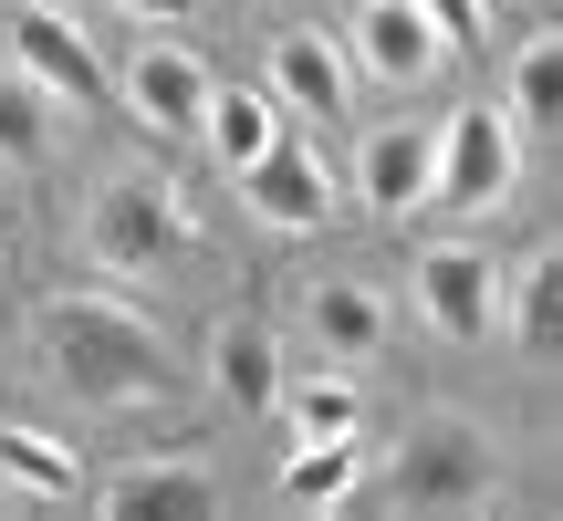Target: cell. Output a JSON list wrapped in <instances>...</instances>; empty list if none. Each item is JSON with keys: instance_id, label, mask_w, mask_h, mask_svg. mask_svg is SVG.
Here are the masks:
<instances>
[{"instance_id": "9c48e42d", "label": "cell", "mask_w": 563, "mask_h": 521, "mask_svg": "<svg viewBox=\"0 0 563 521\" xmlns=\"http://www.w3.org/2000/svg\"><path fill=\"white\" fill-rule=\"evenodd\" d=\"M344 63L376 74V84H428V74H449V42L428 32L418 0H365L355 32H344Z\"/></svg>"}, {"instance_id": "52a82bcc", "label": "cell", "mask_w": 563, "mask_h": 521, "mask_svg": "<svg viewBox=\"0 0 563 521\" xmlns=\"http://www.w3.org/2000/svg\"><path fill=\"white\" fill-rule=\"evenodd\" d=\"M11 63L63 104V115H95V104H104V53L84 42L74 11H53V0H21V11H11Z\"/></svg>"}, {"instance_id": "5bb4252c", "label": "cell", "mask_w": 563, "mask_h": 521, "mask_svg": "<svg viewBox=\"0 0 563 521\" xmlns=\"http://www.w3.org/2000/svg\"><path fill=\"white\" fill-rule=\"evenodd\" d=\"M209 397H230V407H272L282 397V344L251 313H230L220 334H209Z\"/></svg>"}, {"instance_id": "44dd1931", "label": "cell", "mask_w": 563, "mask_h": 521, "mask_svg": "<svg viewBox=\"0 0 563 521\" xmlns=\"http://www.w3.org/2000/svg\"><path fill=\"white\" fill-rule=\"evenodd\" d=\"M553 334H563V251H532V260H522V281H511V344L543 365V355H553Z\"/></svg>"}, {"instance_id": "603a6c76", "label": "cell", "mask_w": 563, "mask_h": 521, "mask_svg": "<svg viewBox=\"0 0 563 521\" xmlns=\"http://www.w3.org/2000/svg\"><path fill=\"white\" fill-rule=\"evenodd\" d=\"M115 11H136L146 32H188V21H199V0H115Z\"/></svg>"}, {"instance_id": "7402d4cb", "label": "cell", "mask_w": 563, "mask_h": 521, "mask_svg": "<svg viewBox=\"0 0 563 521\" xmlns=\"http://www.w3.org/2000/svg\"><path fill=\"white\" fill-rule=\"evenodd\" d=\"M418 11H428V32H439L449 53H481L490 42V0H418Z\"/></svg>"}, {"instance_id": "4fadbf2b", "label": "cell", "mask_w": 563, "mask_h": 521, "mask_svg": "<svg viewBox=\"0 0 563 521\" xmlns=\"http://www.w3.org/2000/svg\"><path fill=\"white\" fill-rule=\"evenodd\" d=\"M302 334L323 344V365H365V355H386L397 313H386L376 281H313V292H302Z\"/></svg>"}, {"instance_id": "e0dca14e", "label": "cell", "mask_w": 563, "mask_h": 521, "mask_svg": "<svg viewBox=\"0 0 563 521\" xmlns=\"http://www.w3.org/2000/svg\"><path fill=\"white\" fill-rule=\"evenodd\" d=\"M282 418H292V439H355L365 428V386L355 365H313V376H282Z\"/></svg>"}, {"instance_id": "ac0fdd59", "label": "cell", "mask_w": 563, "mask_h": 521, "mask_svg": "<svg viewBox=\"0 0 563 521\" xmlns=\"http://www.w3.org/2000/svg\"><path fill=\"white\" fill-rule=\"evenodd\" d=\"M501 115L522 125V146H553V125H563V42L553 32H532L522 53H511V104Z\"/></svg>"}, {"instance_id": "7a4b0ae2", "label": "cell", "mask_w": 563, "mask_h": 521, "mask_svg": "<svg viewBox=\"0 0 563 521\" xmlns=\"http://www.w3.org/2000/svg\"><path fill=\"white\" fill-rule=\"evenodd\" d=\"M178 251H188V199L167 178L125 167V178H104L95 199H84V260H95V271L146 281V271H167Z\"/></svg>"}, {"instance_id": "30bf717a", "label": "cell", "mask_w": 563, "mask_h": 521, "mask_svg": "<svg viewBox=\"0 0 563 521\" xmlns=\"http://www.w3.org/2000/svg\"><path fill=\"white\" fill-rule=\"evenodd\" d=\"M272 104H292L302 125H344L355 115V63L334 32H282L272 42Z\"/></svg>"}, {"instance_id": "ffe728a7", "label": "cell", "mask_w": 563, "mask_h": 521, "mask_svg": "<svg viewBox=\"0 0 563 521\" xmlns=\"http://www.w3.org/2000/svg\"><path fill=\"white\" fill-rule=\"evenodd\" d=\"M53 125H63V104L21 63H0V167H42L53 157Z\"/></svg>"}, {"instance_id": "8992f818", "label": "cell", "mask_w": 563, "mask_h": 521, "mask_svg": "<svg viewBox=\"0 0 563 521\" xmlns=\"http://www.w3.org/2000/svg\"><path fill=\"white\" fill-rule=\"evenodd\" d=\"M209 53H188V42H167V32H146L136 53L115 63V95L136 104V125L146 136H167V146H188L199 136V115H209Z\"/></svg>"}, {"instance_id": "6da1fadb", "label": "cell", "mask_w": 563, "mask_h": 521, "mask_svg": "<svg viewBox=\"0 0 563 521\" xmlns=\"http://www.w3.org/2000/svg\"><path fill=\"white\" fill-rule=\"evenodd\" d=\"M32 365L84 407H115V418H146L167 407V344L157 323L125 292H53L32 313Z\"/></svg>"}, {"instance_id": "5b68a950", "label": "cell", "mask_w": 563, "mask_h": 521, "mask_svg": "<svg viewBox=\"0 0 563 521\" xmlns=\"http://www.w3.org/2000/svg\"><path fill=\"white\" fill-rule=\"evenodd\" d=\"M407 302H418V323L439 344H490V323H501V271H490L481 241H428L407 260Z\"/></svg>"}, {"instance_id": "3957f363", "label": "cell", "mask_w": 563, "mask_h": 521, "mask_svg": "<svg viewBox=\"0 0 563 521\" xmlns=\"http://www.w3.org/2000/svg\"><path fill=\"white\" fill-rule=\"evenodd\" d=\"M397 501L407 511H490L501 501V448L470 418H418L397 439Z\"/></svg>"}, {"instance_id": "7c38bea8", "label": "cell", "mask_w": 563, "mask_h": 521, "mask_svg": "<svg viewBox=\"0 0 563 521\" xmlns=\"http://www.w3.org/2000/svg\"><path fill=\"white\" fill-rule=\"evenodd\" d=\"M428 167H439V125H376L355 146V199L376 220H418L428 209Z\"/></svg>"}, {"instance_id": "2e32d148", "label": "cell", "mask_w": 563, "mask_h": 521, "mask_svg": "<svg viewBox=\"0 0 563 521\" xmlns=\"http://www.w3.org/2000/svg\"><path fill=\"white\" fill-rule=\"evenodd\" d=\"M365 490V448L355 439H292L282 459V511H344Z\"/></svg>"}, {"instance_id": "cb8c5ba5", "label": "cell", "mask_w": 563, "mask_h": 521, "mask_svg": "<svg viewBox=\"0 0 563 521\" xmlns=\"http://www.w3.org/2000/svg\"><path fill=\"white\" fill-rule=\"evenodd\" d=\"M53 11H74V0H53Z\"/></svg>"}, {"instance_id": "ba28073f", "label": "cell", "mask_w": 563, "mask_h": 521, "mask_svg": "<svg viewBox=\"0 0 563 521\" xmlns=\"http://www.w3.org/2000/svg\"><path fill=\"white\" fill-rule=\"evenodd\" d=\"M230 188H241V209L262 230H282V241H313V230H334V178H323L313 146L272 136L251 167H230Z\"/></svg>"}, {"instance_id": "277c9868", "label": "cell", "mask_w": 563, "mask_h": 521, "mask_svg": "<svg viewBox=\"0 0 563 521\" xmlns=\"http://www.w3.org/2000/svg\"><path fill=\"white\" fill-rule=\"evenodd\" d=\"M511 188H522V125H511L501 104H460V115L439 125L428 209H449V220H481V209H501Z\"/></svg>"}, {"instance_id": "d6986e66", "label": "cell", "mask_w": 563, "mask_h": 521, "mask_svg": "<svg viewBox=\"0 0 563 521\" xmlns=\"http://www.w3.org/2000/svg\"><path fill=\"white\" fill-rule=\"evenodd\" d=\"M0 480L32 490V501H84V459L53 428H0Z\"/></svg>"}, {"instance_id": "8fae6325", "label": "cell", "mask_w": 563, "mask_h": 521, "mask_svg": "<svg viewBox=\"0 0 563 521\" xmlns=\"http://www.w3.org/2000/svg\"><path fill=\"white\" fill-rule=\"evenodd\" d=\"M104 521H209L220 511V480H209L199 459H136V469H115L104 490H84Z\"/></svg>"}, {"instance_id": "9a60e30c", "label": "cell", "mask_w": 563, "mask_h": 521, "mask_svg": "<svg viewBox=\"0 0 563 521\" xmlns=\"http://www.w3.org/2000/svg\"><path fill=\"white\" fill-rule=\"evenodd\" d=\"M282 136V104H272V84H209V115H199V146L220 167H251L262 146Z\"/></svg>"}]
</instances>
